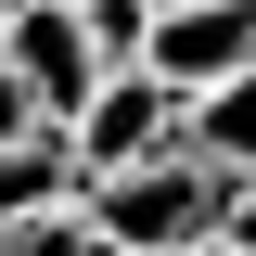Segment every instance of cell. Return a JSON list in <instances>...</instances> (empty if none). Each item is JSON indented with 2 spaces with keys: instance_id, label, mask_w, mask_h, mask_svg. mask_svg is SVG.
<instances>
[{
  "instance_id": "1",
  "label": "cell",
  "mask_w": 256,
  "mask_h": 256,
  "mask_svg": "<svg viewBox=\"0 0 256 256\" xmlns=\"http://www.w3.org/2000/svg\"><path fill=\"white\" fill-rule=\"evenodd\" d=\"M77 218H90L116 256H192L205 230L230 218V180L192 154V141H166V154H141V166H102V180H77Z\"/></svg>"
},
{
  "instance_id": "7",
  "label": "cell",
  "mask_w": 256,
  "mask_h": 256,
  "mask_svg": "<svg viewBox=\"0 0 256 256\" xmlns=\"http://www.w3.org/2000/svg\"><path fill=\"white\" fill-rule=\"evenodd\" d=\"M0 256H116V244H102L77 205H52V218H13V230H0Z\"/></svg>"
},
{
  "instance_id": "2",
  "label": "cell",
  "mask_w": 256,
  "mask_h": 256,
  "mask_svg": "<svg viewBox=\"0 0 256 256\" xmlns=\"http://www.w3.org/2000/svg\"><path fill=\"white\" fill-rule=\"evenodd\" d=\"M166 141H192V90H166L154 64H102L90 102L64 116V154H77V180H102V166H141L166 154Z\"/></svg>"
},
{
  "instance_id": "8",
  "label": "cell",
  "mask_w": 256,
  "mask_h": 256,
  "mask_svg": "<svg viewBox=\"0 0 256 256\" xmlns=\"http://www.w3.org/2000/svg\"><path fill=\"white\" fill-rule=\"evenodd\" d=\"M218 230H230V244H256V180H230V218H218Z\"/></svg>"
},
{
  "instance_id": "12",
  "label": "cell",
  "mask_w": 256,
  "mask_h": 256,
  "mask_svg": "<svg viewBox=\"0 0 256 256\" xmlns=\"http://www.w3.org/2000/svg\"><path fill=\"white\" fill-rule=\"evenodd\" d=\"M141 13H166V0H141Z\"/></svg>"
},
{
  "instance_id": "10",
  "label": "cell",
  "mask_w": 256,
  "mask_h": 256,
  "mask_svg": "<svg viewBox=\"0 0 256 256\" xmlns=\"http://www.w3.org/2000/svg\"><path fill=\"white\" fill-rule=\"evenodd\" d=\"M192 256H256V244H230V230H205V244H192Z\"/></svg>"
},
{
  "instance_id": "6",
  "label": "cell",
  "mask_w": 256,
  "mask_h": 256,
  "mask_svg": "<svg viewBox=\"0 0 256 256\" xmlns=\"http://www.w3.org/2000/svg\"><path fill=\"white\" fill-rule=\"evenodd\" d=\"M192 154L218 166V180H256V64H230L218 90L192 102Z\"/></svg>"
},
{
  "instance_id": "3",
  "label": "cell",
  "mask_w": 256,
  "mask_h": 256,
  "mask_svg": "<svg viewBox=\"0 0 256 256\" xmlns=\"http://www.w3.org/2000/svg\"><path fill=\"white\" fill-rule=\"evenodd\" d=\"M0 52H13V90H26L38 128H64L77 102H90V77H102L90 26H77V0H26V13H0Z\"/></svg>"
},
{
  "instance_id": "9",
  "label": "cell",
  "mask_w": 256,
  "mask_h": 256,
  "mask_svg": "<svg viewBox=\"0 0 256 256\" xmlns=\"http://www.w3.org/2000/svg\"><path fill=\"white\" fill-rule=\"evenodd\" d=\"M0 128H38V116H26V90H13V52H0Z\"/></svg>"
},
{
  "instance_id": "4",
  "label": "cell",
  "mask_w": 256,
  "mask_h": 256,
  "mask_svg": "<svg viewBox=\"0 0 256 256\" xmlns=\"http://www.w3.org/2000/svg\"><path fill=\"white\" fill-rule=\"evenodd\" d=\"M141 64L205 102L230 64H256V0H166V13H141Z\"/></svg>"
},
{
  "instance_id": "5",
  "label": "cell",
  "mask_w": 256,
  "mask_h": 256,
  "mask_svg": "<svg viewBox=\"0 0 256 256\" xmlns=\"http://www.w3.org/2000/svg\"><path fill=\"white\" fill-rule=\"evenodd\" d=\"M52 205H77L64 128H0V230H13V218H52Z\"/></svg>"
},
{
  "instance_id": "11",
  "label": "cell",
  "mask_w": 256,
  "mask_h": 256,
  "mask_svg": "<svg viewBox=\"0 0 256 256\" xmlns=\"http://www.w3.org/2000/svg\"><path fill=\"white\" fill-rule=\"evenodd\" d=\"M0 13H26V0H0Z\"/></svg>"
}]
</instances>
